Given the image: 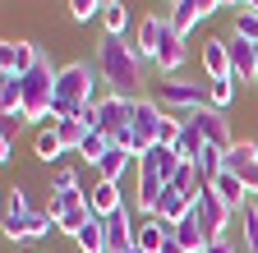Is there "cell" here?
Segmentation results:
<instances>
[{
	"instance_id": "obj_1",
	"label": "cell",
	"mask_w": 258,
	"mask_h": 253,
	"mask_svg": "<svg viewBox=\"0 0 258 253\" xmlns=\"http://www.w3.org/2000/svg\"><path fill=\"white\" fill-rule=\"evenodd\" d=\"M139 55L152 60L157 69H166V78H171V74L180 69V60H184V37L175 33L171 19L148 14V19L139 23Z\"/></svg>"
},
{
	"instance_id": "obj_2",
	"label": "cell",
	"mask_w": 258,
	"mask_h": 253,
	"mask_svg": "<svg viewBox=\"0 0 258 253\" xmlns=\"http://www.w3.org/2000/svg\"><path fill=\"white\" fill-rule=\"evenodd\" d=\"M139 51L124 46V37H102L97 46V65H102V78L115 88V97H134L139 83H143V69H139Z\"/></svg>"
},
{
	"instance_id": "obj_3",
	"label": "cell",
	"mask_w": 258,
	"mask_h": 253,
	"mask_svg": "<svg viewBox=\"0 0 258 253\" xmlns=\"http://www.w3.org/2000/svg\"><path fill=\"white\" fill-rule=\"evenodd\" d=\"M92 88H97V74L88 65H64L55 74V102H51L55 120H79L92 106Z\"/></svg>"
},
{
	"instance_id": "obj_4",
	"label": "cell",
	"mask_w": 258,
	"mask_h": 253,
	"mask_svg": "<svg viewBox=\"0 0 258 253\" xmlns=\"http://www.w3.org/2000/svg\"><path fill=\"white\" fill-rule=\"evenodd\" d=\"M55 74L60 69H51V60H42L32 74H23V115L28 120H51V102H55Z\"/></svg>"
},
{
	"instance_id": "obj_5",
	"label": "cell",
	"mask_w": 258,
	"mask_h": 253,
	"mask_svg": "<svg viewBox=\"0 0 258 253\" xmlns=\"http://www.w3.org/2000/svg\"><path fill=\"white\" fill-rule=\"evenodd\" d=\"M152 102L161 111H203L208 106V83H189V78H161L157 92H152Z\"/></svg>"
},
{
	"instance_id": "obj_6",
	"label": "cell",
	"mask_w": 258,
	"mask_h": 253,
	"mask_svg": "<svg viewBox=\"0 0 258 253\" xmlns=\"http://www.w3.org/2000/svg\"><path fill=\"white\" fill-rule=\"evenodd\" d=\"M194 212H199V221H203L208 239H226V226H231V207H226V203L212 194V184L203 189L199 198H194Z\"/></svg>"
},
{
	"instance_id": "obj_7",
	"label": "cell",
	"mask_w": 258,
	"mask_h": 253,
	"mask_svg": "<svg viewBox=\"0 0 258 253\" xmlns=\"http://www.w3.org/2000/svg\"><path fill=\"white\" fill-rule=\"evenodd\" d=\"M51 230H60V221H55L51 212L5 216V239H14V244H23V239H42V235H51Z\"/></svg>"
},
{
	"instance_id": "obj_8",
	"label": "cell",
	"mask_w": 258,
	"mask_h": 253,
	"mask_svg": "<svg viewBox=\"0 0 258 253\" xmlns=\"http://www.w3.org/2000/svg\"><path fill=\"white\" fill-rule=\"evenodd\" d=\"M42 65V51L32 46V42H5L0 46V74H14V78H23V74H32Z\"/></svg>"
},
{
	"instance_id": "obj_9",
	"label": "cell",
	"mask_w": 258,
	"mask_h": 253,
	"mask_svg": "<svg viewBox=\"0 0 258 253\" xmlns=\"http://www.w3.org/2000/svg\"><path fill=\"white\" fill-rule=\"evenodd\" d=\"M189 120L199 124V134L208 138V147H221V152H231V147H235V143H231V129H226V120H221V111H217V106L189 111Z\"/></svg>"
},
{
	"instance_id": "obj_10",
	"label": "cell",
	"mask_w": 258,
	"mask_h": 253,
	"mask_svg": "<svg viewBox=\"0 0 258 253\" xmlns=\"http://www.w3.org/2000/svg\"><path fill=\"white\" fill-rule=\"evenodd\" d=\"M226 171H235L244 184H249V194H258V143H235L231 152H226Z\"/></svg>"
},
{
	"instance_id": "obj_11",
	"label": "cell",
	"mask_w": 258,
	"mask_h": 253,
	"mask_svg": "<svg viewBox=\"0 0 258 253\" xmlns=\"http://www.w3.org/2000/svg\"><path fill=\"white\" fill-rule=\"evenodd\" d=\"M166 239H175V226H166L161 216H143L139 226H134V244L148 248V253H161V248H166Z\"/></svg>"
},
{
	"instance_id": "obj_12",
	"label": "cell",
	"mask_w": 258,
	"mask_h": 253,
	"mask_svg": "<svg viewBox=\"0 0 258 253\" xmlns=\"http://www.w3.org/2000/svg\"><path fill=\"white\" fill-rule=\"evenodd\" d=\"M106 226V248L111 253H124L129 244H134V221H129V207H115L111 216H102Z\"/></svg>"
},
{
	"instance_id": "obj_13",
	"label": "cell",
	"mask_w": 258,
	"mask_h": 253,
	"mask_svg": "<svg viewBox=\"0 0 258 253\" xmlns=\"http://www.w3.org/2000/svg\"><path fill=\"white\" fill-rule=\"evenodd\" d=\"M212 194H217V198H221L226 207H231V212H240V207L249 203V184H244V180H240L235 171H221V175L212 180Z\"/></svg>"
},
{
	"instance_id": "obj_14",
	"label": "cell",
	"mask_w": 258,
	"mask_h": 253,
	"mask_svg": "<svg viewBox=\"0 0 258 253\" xmlns=\"http://www.w3.org/2000/svg\"><path fill=\"white\" fill-rule=\"evenodd\" d=\"M226 46H231V74L235 78H258V46L244 42V37H235V33H231Z\"/></svg>"
},
{
	"instance_id": "obj_15",
	"label": "cell",
	"mask_w": 258,
	"mask_h": 253,
	"mask_svg": "<svg viewBox=\"0 0 258 253\" xmlns=\"http://www.w3.org/2000/svg\"><path fill=\"white\" fill-rule=\"evenodd\" d=\"M175 244H180V253H203L212 244L208 230H203V221H199V212H189L184 221H175Z\"/></svg>"
},
{
	"instance_id": "obj_16",
	"label": "cell",
	"mask_w": 258,
	"mask_h": 253,
	"mask_svg": "<svg viewBox=\"0 0 258 253\" xmlns=\"http://www.w3.org/2000/svg\"><path fill=\"white\" fill-rule=\"evenodd\" d=\"M129 166H139V156L129 152V147H120V143H111L106 156L97 161V180H115V184H120V175H124Z\"/></svg>"
},
{
	"instance_id": "obj_17",
	"label": "cell",
	"mask_w": 258,
	"mask_h": 253,
	"mask_svg": "<svg viewBox=\"0 0 258 253\" xmlns=\"http://www.w3.org/2000/svg\"><path fill=\"white\" fill-rule=\"evenodd\" d=\"M203 69H208V78H231V46L221 37L203 42Z\"/></svg>"
},
{
	"instance_id": "obj_18",
	"label": "cell",
	"mask_w": 258,
	"mask_h": 253,
	"mask_svg": "<svg viewBox=\"0 0 258 253\" xmlns=\"http://www.w3.org/2000/svg\"><path fill=\"white\" fill-rule=\"evenodd\" d=\"M212 14V0H175V10H171V23H175V33L184 37L199 19H208Z\"/></svg>"
},
{
	"instance_id": "obj_19",
	"label": "cell",
	"mask_w": 258,
	"mask_h": 253,
	"mask_svg": "<svg viewBox=\"0 0 258 253\" xmlns=\"http://www.w3.org/2000/svg\"><path fill=\"white\" fill-rule=\"evenodd\" d=\"M194 212V198L189 194H180V189H171L166 184V194H161V203H157V216L166 221V226H175V221H184Z\"/></svg>"
},
{
	"instance_id": "obj_20",
	"label": "cell",
	"mask_w": 258,
	"mask_h": 253,
	"mask_svg": "<svg viewBox=\"0 0 258 253\" xmlns=\"http://www.w3.org/2000/svg\"><path fill=\"white\" fill-rule=\"evenodd\" d=\"M203 147H208V138L199 134V124H194V120L184 115V120H180V138H175L180 161H199V156H203Z\"/></svg>"
},
{
	"instance_id": "obj_21",
	"label": "cell",
	"mask_w": 258,
	"mask_h": 253,
	"mask_svg": "<svg viewBox=\"0 0 258 253\" xmlns=\"http://www.w3.org/2000/svg\"><path fill=\"white\" fill-rule=\"evenodd\" d=\"M88 203H92L97 216H111L115 207H124V203H120V184H115V180H97V184L88 189Z\"/></svg>"
},
{
	"instance_id": "obj_22",
	"label": "cell",
	"mask_w": 258,
	"mask_h": 253,
	"mask_svg": "<svg viewBox=\"0 0 258 253\" xmlns=\"http://www.w3.org/2000/svg\"><path fill=\"white\" fill-rule=\"evenodd\" d=\"M74 244H79V253H111V248H106V226H102V216L88 221V226L74 235Z\"/></svg>"
},
{
	"instance_id": "obj_23",
	"label": "cell",
	"mask_w": 258,
	"mask_h": 253,
	"mask_svg": "<svg viewBox=\"0 0 258 253\" xmlns=\"http://www.w3.org/2000/svg\"><path fill=\"white\" fill-rule=\"evenodd\" d=\"M0 111H5V115L23 111V78H14V74H0Z\"/></svg>"
},
{
	"instance_id": "obj_24",
	"label": "cell",
	"mask_w": 258,
	"mask_h": 253,
	"mask_svg": "<svg viewBox=\"0 0 258 253\" xmlns=\"http://www.w3.org/2000/svg\"><path fill=\"white\" fill-rule=\"evenodd\" d=\"M88 203V194H79V189H51V203H46V212L60 221L64 212H74V207H83Z\"/></svg>"
},
{
	"instance_id": "obj_25",
	"label": "cell",
	"mask_w": 258,
	"mask_h": 253,
	"mask_svg": "<svg viewBox=\"0 0 258 253\" xmlns=\"http://www.w3.org/2000/svg\"><path fill=\"white\" fill-rule=\"evenodd\" d=\"M55 134H60V143H64V152H79L83 147V138L92 134L83 120H55Z\"/></svg>"
},
{
	"instance_id": "obj_26",
	"label": "cell",
	"mask_w": 258,
	"mask_h": 253,
	"mask_svg": "<svg viewBox=\"0 0 258 253\" xmlns=\"http://www.w3.org/2000/svg\"><path fill=\"white\" fill-rule=\"evenodd\" d=\"M231 102H235V74L231 78H208V106L226 111Z\"/></svg>"
},
{
	"instance_id": "obj_27",
	"label": "cell",
	"mask_w": 258,
	"mask_h": 253,
	"mask_svg": "<svg viewBox=\"0 0 258 253\" xmlns=\"http://www.w3.org/2000/svg\"><path fill=\"white\" fill-rule=\"evenodd\" d=\"M235 216H240V235H244L249 253H258V203H244Z\"/></svg>"
},
{
	"instance_id": "obj_28",
	"label": "cell",
	"mask_w": 258,
	"mask_h": 253,
	"mask_svg": "<svg viewBox=\"0 0 258 253\" xmlns=\"http://www.w3.org/2000/svg\"><path fill=\"white\" fill-rule=\"evenodd\" d=\"M102 19H106V37H124V28H129V10H124V0H115V5H102Z\"/></svg>"
},
{
	"instance_id": "obj_29",
	"label": "cell",
	"mask_w": 258,
	"mask_h": 253,
	"mask_svg": "<svg viewBox=\"0 0 258 253\" xmlns=\"http://www.w3.org/2000/svg\"><path fill=\"white\" fill-rule=\"evenodd\" d=\"M106 147H111V138H106L102 129H92V134L83 138V147H79V156H83V161H92V166H97V161H102V156H106Z\"/></svg>"
},
{
	"instance_id": "obj_30",
	"label": "cell",
	"mask_w": 258,
	"mask_h": 253,
	"mask_svg": "<svg viewBox=\"0 0 258 253\" xmlns=\"http://www.w3.org/2000/svg\"><path fill=\"white\" fill-rule=\"evenodd\" d=\"M88 221H97L92 203H83V207H74V212H64V216H60V230H64V235H79V230L88 226Z\"/></svg>"
},
{
	"instance_id": "obj_31",
	"label": "cell",
	"mask_w": 258,
	"mask_h": 253,
	"mask_svg": "<svg viewBox=\"0 0 258 253\" xmlns=\"http://www.w3.org/2000/svg\"><path fill=\"white\" fill-rule=\"evenodd\" d=\"M60 152H64L60 134H55V129H42V134H37V156H42V161H55Z\"/></svg>"
},
{
	"instance_id": "obj_32",
	"label": "cell",
	"mask_w": 258,
	"mask_h": 253,
	"mask_svg": "<svg viewBox=\"0 0 258 253\" xmlns=\"http://www.w3.org/2000/svg\"><path fill=\"white\" fill-rule=\"evenodd\" d=\"M235 37H244V42L258 46V14H253V10H240V14H235Z\"/></svg>"
},
{
	"instance_id": "obj_33",
	"label": "cell",
	"mask_w": 258,
	"mask_h": 253,
	"mask_svg": "<svg viewBox=\"0 0 258 253\" xmlns=\"http://www.w3.org/2000/svg\"><path fill=\"white\" fill-rule=\"evenodd\" d=\"M70 14H74L79 23H88L92 14H102V0H70Z\"/></svg>"
},
{
	"instance_id": "obj_34",
	"label": "cell",
	"mask_w": 258,
	"mask_h": 253,
	"mask_svg": "<svg viewBox=\"0 0 258 253\" xmlns=\"http://www.w3.org/2000/svg\"><path fill=\"white\" fill-rule=\"evenodd\" d=\"M32 207H28V194L23 189H10V203H5V216H28Z\"/></svg>"
},
{
	"instance_id": "obj_35",
	"label": "cell",
	"mask_w": 258,
	"mask_h": 253,
	"mask_svg": "<svg viewBox=\"0 0 258 253\" xmlns=\"http://www.w3.org/2000/svg\"><path fill=\"white\" fill-rule=\"evenodd\" d=\"M55 189H79V175L64 166V171H55Z\"/></svg>"
},
{
	"instance_id": "obj_36",
	"label": "cell",
	"mask_w": 258,
	"mask_h": 253,
	"mask_svg": "<svg viewBox=\"0 0 258 253\" xmlns=\"http://www.w3.org/2000/svg\"><path fill=\"white\" fill-rule=\"evenodd\" d=\"M10 156H14V138L0 134V161H10Z\"/></svg>"
},
{
	"instance_id": "obj_37",
	"label": "cell",
	"mask_w": 258,
	"mask_h": 253,
	"mask_svg": "<svg viewBox=\"0 0 258 253\" xmlns=\"http://www.w3.org/2000/svg\"><path fill=\"white\" fill-rule=\"evenodd\" d=\"M203 253H235V248H231V239H212V244H208Z\"/></svg>"
},
{
	"instance_id": "obj_38",
	"label": "cell",
	"mask_w": 258,
	"mask_h": 253,
	"mask_svg": "<svg viewBox=\"0 0 258 253\" xmlns=\"http://www.w3.org/2000/svg\"><path fill=\"white\" fill-rule=\"evenodd\" d=\"M240 0H212V10H235Z\"/></svg>"
},
{
	"instance_id": "obj_39",
	"label": "cell",
	"mask_w": 258,
	"mask_h": 253,
	"mask_svg": "<svg viewBox=\"0 0 258 253\" xmlns=\"http://www.w3.org/2000/svg\"><path fill=\"white\" fill-rule=\"evenodd\" d=\"M124 253H148V248H139V244H129V248H124Z\"/></svg>"
},
{
	"instance_id": "obj_40",
	"label": "cell",
	"mask_w": 258,
	"mask_h": 253,
	"mask_svg": "<svg viewBox=\"0 0 258 253\" xmlns=\"http://www.w3.org/2000/svg\"><path fill=\"white\" fill-rule=\"evenodd\" d=\"M102 5H115V0H102Z\"/></svg>"
},
{
	"instance_id": "obj_41",
	"label": "cell",
	"mask_w": 258,
	"mask_h": 253,
	"mask_svg": "<svg viewBox=\"0 0 258 253\" xmlns=\"http://www.w3.org/2000/svg\"><path fill=\"white\" fill-rule=\"evenodd\" d=\"M171 5H175V0H171Z\"/></svg>"
}]
</instances>
